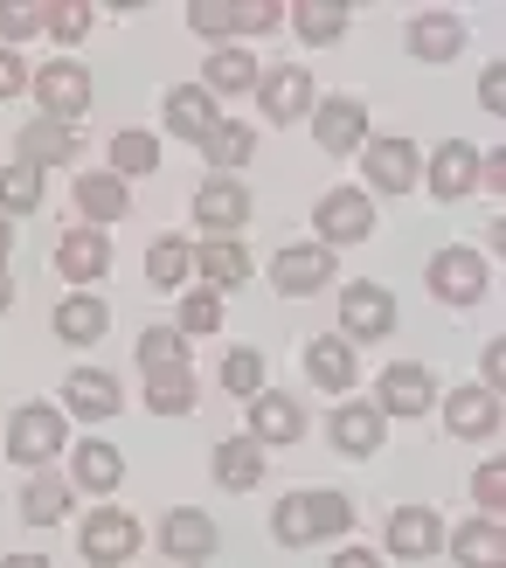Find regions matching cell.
<instances>
[{
    "instance_id": "obj_30",
    "label": "cell",
    "mask_w": 506,
    "mask_h": 568,
    "mask_svg": "<svg viewBox=\"0 0 506 568\" xmlns=\"http://www.w3.org/2000/svg\"><path fill=\"white\" fill-rule=\"evenodd\" d=\"M458 568H506V527L486 514V520H465L458 527V541H452Z\"/></svg>"
},
{
    "instance_id": "obj_42",
    "label": "cell",
    "mask_w": 506,
    "mask_h": 568,
    "mask_svg": "<svg viewBox=\"0 0 506 568\" xmlns=\"http://www.w3.org/2000/svg\"><path fill=\"white\" fill-rule=\"evenodd\" d=\"M36 28H49V0H0V36H8V49H21Z\"/></svg>"
},
{
    "instance_id": "obj_40",
    "label": "cell",
    "mask_w": 506,
    "mask_h": 568,
    "mask_svg": "<svg viewBox=\"0 0 506 568\" xmlns=\"http://www.w3.org/2000/svg\"><path fill=\"white\" fill-rule=\"evenodd\" d=\"M194 395H202V388H194V367H188V375H153L146 382V409L153 416H188Z\"/></svg>"
},
{
    "instance_id": "obj_3",
    "label": "cell",
    "mask_w": 506,
    "mask_h": 568,
    "mask_svg": "<svg viewBox=\"0 0 506 568\" xmlns=\"http://www.w3.org/2000/svg\"><path fill=\"white\" fill-rule=\"evenodd\" d=\"M63 437H70L63 409H49V403H21L14 423H8V458H14V465H49L55 450H63Z\"/></svg>"
},
{
    "instance_id": "obj_10",
    "label": "cell",
    "mask_w": 506,
    "mask_h": 568,
    "mask_svg": "<svg viewBox=\"0 0 506 568\" xmlns=\"http://www.w3.org/2000/svg\"><path fill=\"white\" fill-rule=\"evenodd\" d=\"M326 277H333V250H320V243H285L277 264H271L277 298H313Z\"/></svg>"
},
{
    "instance_id": "obj_49",
    "label": "cell",
    "mask_w": 506,
    "mask_h": 568,
    "mask_svg": "<svg viewBox=\"0 0 506 568\" xmlns=\"http://www.w3.org/2000/svg\"><path fill=\"white\" fill-rule=\"evenodd\" d=\"M326 568H382V561H375V555H368V548H341V555H333V561H326Z\"/></svg>"
},
{
    "instance_id": "obj_17",
    "label": "cell",
    "mask_w": 506,
    "mask_h": 568,
    "mask_svg": "<svg viewBox=\"0 0 506 568\" xmlns=\"http://www.w3.org/2000/svg\"><path fill=\"white\" fill-rule=\"evenodd\" d=\"M257 98H264V111H271L277 125H292V119L313 111V77H305L298 63H277V70L257 77Z\"/></svg>"
},
{
    "instance_id": "obj_11",
    "label": "cell",
    "mask_w": 506,
    "mask_h": 568,
    "mask_svg": "<svg viewBox=\"0 0 506 568\" xmlns=\"http://www.w3.org/2000/svg\"><path fill=\"white\" fill-rule=\"evenodd\" d=\"M382 430H388V416L375 403H341V409H333V423H326V437H333L341 458H375Z\"/></svg>"
},
{
    "instance_id": "obj_48",
    "label": "cell",
    "mask_w": 506,
    "mask_h": 568,
    "mask_svg": "<svg viewBox=\"0 0 506 568\" xmlns=\"http://www.w3.org/2000/svg\"><path fill=\"white\" fill-rule=\"evenodd\" d=\"M499 77H506L499 63H493L486 77H479V98H486V111H499V104H506V83H499Z\"/></svg>"
},
{
    "instance_id": "obj_6",
    "label": "cell",
    "mask_w": 506,
    "mask_h": 568,
    "mask_svg": "<svg viewBox=\"0 0 506 568\" xmlns=\"http://www.w3.org/2000/svg\"><path fill=\"white\" fill-rule=\"evenodd\" d=\"M396 333V298L382 284H347L341 292V339L361 347V339H388Z\"/></svg>"
},
{
    "instance_id": "obj_50",
    "label": "cell",
    "mask_w": 506,
    "mask_h": 568,
    "mask_svg": "<svg viewBox=\"0 0 506 568\" xmlns=\"http://www.w3.org/2000/svg\"><path fill=\"white\" fill-rule=\"evenodd\" d=\"M499 354H506V347L493 339V347H486V388H493V395H499Z\"/></svg>"
},
{
    "instance_id": "obj_19",
    "label": "cell",
    "mask_w": 506,
    "mask_h": 568,
    "mask_svg": "<svg viewBox=\"0 0 506 568\" xmlns=\"http://www.w3.org/2000/svg\"><path fill=\"white\" fill-rule=\"evenodd\" d=\"M472 187H479V153H472V139H444L437 160H431V194L437 202H465Z\"/></svg>"
},
{
    "instance_id": "obj_53",
    "label": "cell",
    "mask_w": 506,
    "mask_h": 568,
    "mask_svg": "<svg viewBox=\"0 0 506 568\" xmlns=\"http://www.w3.org/2000/svg\"><path fill=\"white\" fill-rule=\"evenodd\" d=\"M8 298H14V284H8V271H0V312H8Z\"/></svg>"
},
{
    "instance_id": "obj_35",
    "label": "cell",
    "mask_w": 506,
    "mask_h": 568,
    "mask_svg": "<svg viewBox=\"0 0 506 568\" xmlns=\"http://www.w3.org/2000/svg\"><path fill=\"white\" fill-rule=\"evenodd\" d=\"M202 153H209V166H215V174H236V166H250V153H257V132L222 119V125L202 139Z\"/></svg>"
},
{
    "instance_id": "obj_4",
    "label": "cell",
    "mask_w": 506,
    "mask_h": 568,
    "mask_svg": "<svg viewBox=\"0 0 506 568\" xmlns=\"http://www.w3.org/2000/svg\"><path fill=\"white\" fill-rule=\"evenodd\" d=\"M28 91L42 98V119H55V125H77L83 111H91V70L83 63H49V70H36L28 77Z\"/></svg>"
},
{
    "instance_id": "obj_25",
    "label": "cell",
    "mask_w": 506,
    "mask_h": 568,
    "mask_svg": "<svg viewBox=\"0 0 506 568\" xmlns=\"http://www.w3.org/2000/svg\"><path fill=\"white\" fill-rule=\"evenodd\" d=\"M215 98L202 91V83H181V91H166V132H181L188 146H202V139L215 132Z\"/></svg>"
},
{
    "instance_id": "obj_14",
    "label": "cell",
    "mask_w": 506,
    "mask_h": 568,
    "mask_svg": "<svg viewBox=\"0 0 506 568\" xmlns=\"http://www.w3.org/2000/svg\"><path fill=\"white\" fill-rule=\"evenodd\" d=\"M194 222H202L209 236H236L250 222V187H236L230 174H215L202 194H194Z\"/></svg>"
},
{
    "instance_id": "obj_43",
    "label": "cell",
    "mask_w": 506,
    "mask_h": 568,
    "mask_svg": "<svg viewBox=\"0 0 506 568\" xmlns=\"http://www.w3.org/2000/svg\"><path fill=\"white\" fill-rule=\"evenodd\" d=\"M215 326H222V292H209V284H202V292L181 298V326H174V333L202 339V333H215Z\"/></svg>"
},
{
    "instance_id": "obj_1",
    "label": "cell",
    "mask_w": 506,
    "mask_h": 568,
    "mask_svg": "<svg viewBox=\"0 0 506 568\" xmlns=\"http://www.w3.org/2000/svg\"><path fill=\"white\" fill-rule=\"evenodd\" d=\"M313 230H320V250H333V243H368V236H375V202H368V187H333V194H320Z\"/></svg>"
},
{
    "instance_id": "obj_22",
    "label": "cell",
    "mask_w": 506,
    "mask_h": 568,
    "mask_svg": "<svg viewBox=\"0 0 506 568\" xmlns=\"http://www.w3.org/2000/svg\"><path fill=\"white\" fill-rule=\"evenodd\" d=\"M305 375H313L320 388H333V395H347V388H354V375H361V354L347 347L341 333H320L313 347H305Z\"/></svg>"
},
{
    "instance_id": "obj_15",
    "label": "cell",
    "mask_w": 506,
    "mask_h": 568,
    "mask_svg": "<svg viewBox=\"0 0 506 568\" xmlns=\"http://www.w3.org/2000/svg\"><path fill=\"white\" fill-rule=\"evenodd\" d=\"M437 548H444V527H437L431 506H396L388 514V555L396 561H431Z\"/></svg>"
},
{
    "instance_id": "obj_24",
    "label": "cell",
    "mask_w": 506,
    "mask_h": 568,
    "mask_svg": "<svg viewBox=\"0 0 506 568\" xmlns=\"http://www.w3.org/2000/svg\"><path fill=\"white\" fill-rule=\"evenodd\" d=\"M194 271L209 277V292H236V284H250V250L236 236H209L194 243Z\"/></svg>"
},
{
    "instance_id": "obj_44",
    "label": "cell",
    "mask_w": 506,
    "mask_h": 568,
    "mask_svg": "<svg viewBox=\"0 0 506 568\" xmlns=\"http://www.w3.org/2000/svg\"><path fill=\"white\" fill-rule=\"evenodd\" d=\"M222 388H230V395H257L264 388V354L257 347H236L230 361H222Z\"/></svg>"
},
{
    "instance_id": "obj_51",
    "label": "cell",
    "mask_w": 506,
    "mask_h": 568,
    "mask_svg": "<svg viewBox=\"0 0 506 568\" xmlns=\"http://www.w3.org/2000/svg\"><path fill=\"white\" fill-rule=\"evenodd\" d=\"M8 257H14V230H8V215H0V271H8Z\"/></svg>"
},
{
    "instance_id": "obj_18",
    "label": "cell",
    "mask_w": 506,
    "mask_h": 568,
    "mask_svg": "<svg viewBox=\"0 0 506 568\" xmlns=\"http://www.w3.org/2000/svg\"><path fill=\"white\" fill-rule=\"evenodd\" d=\"M63 409H77L83 423H104V416L125 409V395H119L111 375H98V367H70L63 375Z\"/></svg>"
},
{
    "instance_id": "obj_29",
    "label": "cell",
    "mask_w": 506,
    "mask_h": 568,
    "mask_svg": "<svg viewBox=\"0 0 506 568\" xmlns=\"http://www.w3.org/2000/svg\"><path fill=\"white\" fill-rule=\"evenodd\" d=\"M257 478H264V444H250V437H222L215 444V486L250 493Z\"/></svg>"
},
{
    "instance_id": "obj_45",
    "label": "cell",
    "mask_w": 506,
    "mask_h": 568,
    "mask_svg": "<svg viewBox=\"0 0 506 568\" xmlns=\"http://www.w3.org/2000/svg\"><path fill=\"white\" fill-rule=\"evenodd\" d=\"M83 28H91V8H83V0H49V36L55 42H83Z\"/></svg>"
},
{
    "instance_id": "obj_9",
    "label": "cell",
    "mask_w": 506,
    "mask_h": 568,
    "mask_svg": "<svg viewBox=\"0 0 506 568\" xmlns=\"http://www.w3.org/2000/svg\"><path fill=\"white\" fill-rule=\"evenodd\" d=\"M361 166H368V187L382 194H409L424 181V160H416L409 139H361Z\"/></svg>"
},
{
    "instance_id": "obj_7",
    "label": "cell",
    "mask_w": 506,
    "mask_h": 568,
    "mask_svg": "<svg viewBox=\"0 0 506 568\" xmlns=\"http://www.w3.org/2000/svg\"><path fill=\"white\" fill-rule=\"evenodd\" d=\"M160 548H166V561H181V568H209L215 561V520L202 514V506H174V514L160 520Z\"/></svg>"
},
{
    "instance_id": "obj_12",
    "label": "cell",
    "mask_w": 506,
    "mask_h": 568,
    "mask_svg": "<svg viewBox=\"0 0 506 568\" xmlns=\"http://www.w3.org/2000/svg\"><path fill=\"white\" fill-rule=\"evenodd\" d=\"M305 437V409L277 388H257L250 395V444H298Z\"/></svg>"
},
{
    "instance_id": "obj_31",
    "label": "cell",
    "mask_w": 506,
    "mask_h": 568,
    "mask_svg": "<svg viewBox=\"0 0 506 568\" xmlns=\"http://www.w3.org/2000/svg\"><path fill=\"white\" fill-rule=\"evenodd\" d=\"M77 209L91 215V222H119L132 209V187L119 174H77Z\"/></svg>"
},
{
    "instance_id": "obj_37",
    "label": "cell",
    "mask_w": 506,
    "mask_h": 568,
    "mask_svg": "<svg viewBox=\"0 0 506 568\" xmlns=\"http://www.w3.org/2000/svg\"><path fill=\"white\" fill-rule=\"evenodd\" d=\"M285 21L298 28L305 42H341L347 8H341V0H298V8H285Z\"/></svg>"
},
{
    "instance_id": "obj_16",
    "label": "cell",
    "mask_w": 506,
    "mask_h": 568,
    "mask_svg": "<svg viewBox=\"0 0 506 568\" xmlns=\"http://www.w3.org/2000/svg\"><path fill=\"white\" fill-rule=\"evenodd\" d=\"M111 271V243L98 230H63L55 236V277H70V284H98Z\"/></svg>"
},
{
    "instance_id": "obj_47",
    "label": "cell",
    "mask_w": 506,
    "mask_h": 568,
    "mask_svg": "<svg viewBox=\"0 0 506 568\" xmlns=\"http://www.w3.org/2000/svg\"><path fill=\"white\" fill-rule=\"evenodd\" d=\"M28 77H36V70L21 63V49H0V98H21V83H28Z\"/></svg>"
},
{
    "instance_id": "obj_36",
    "label": "cell",
    "mask_w": 506,
    "mask_h": 568,
    "mask_svg": "<svg viewBox=\"0 0 506 568\" xmlns=\"http://www.w3.org/2000/svg\"><path fill=\"white\" fill-rule=\"evenodd\" d=\"M36 209H42V166L28 160L0 166V215H36Z\"/></svg>"
},
{
    "instance_id": "obj_20",
    "label": "cell",
    "mask_w": 506,
    "mask_h": 568,
    "mask_svg": "<svg viewBox=\"0 0 506 568\" xmlns=\"http://www.w3.org/2000/svg\"><path fill=\"white\" fill-rule=\"evenodd\" d=\"M465 36H472V28H465L458 14L431 8V14L409 21V55H416V63H452V55L465 49Z\"/></svg>"
},
{
    "instance_id": "obj_34",
    "label": "cell",
    "mask_w": 506,
    "mask_h": 568,
    "mask_svg": "<svg viewBox=\"0 0 506 568\" xmlns=\"http://www.w3.org/2000/svg\"><path fill=\"white\" fill-rule=\"evenodd\" d=\"M153 166H160V139L153 132H139V125H125V132H111V174H153Z\"/></svg>"
},
{
    "instance_id": "obj_32",
    "label": "cell",
    "mask_w": 506,
    "mask_h": 568,
    "mask_svg": "<svg viewBox=\"0 0 506 568\" xmlns=\"http://www.w3.org/2000/svg\"><path fill=\"white\" fill-rule=\"evenodd\" d=\"M125 478V458L111 444H77V471H70V493H111Z\"/></svg>"
},
{
    "instance_id": "obj_8",
    "label": "cell",
    "mask_w": 506,
    "mask_h": 568,
    "mask_svg": "<svg viewBox=\"0 0 506 568\" xmlns=\"http://www.w3.org/2000/svg\"><path fill=\"white\" fill-rule=\"evenodd\" d=\"M437 403V382H431V367L424 361H396V367H382V382H375V409L382 416H424Z\"/></svg>"
},
{
    "instance_id": "obj_2",
    "label": "cell",
    "mask_w": 506,
    "mask_h": 568,
    "mask_svg": "<svg viewBox=\"0 0 506 568\" xmlns=\"http://www.w3.org/2000/svg\"><path fill=\"white\" fill-rule=\"evenodd\" d=\"M486 292H493V271H486L479 250L452 243V250H437V257H431V298H444V305H479Z\"/></svg>"
},
{
    "instance_id": "obj_21",
    "label": "cell",
    "mask_w": 506,
    "mask_h": 568,
    "mask_svg": "<svg viewBox=\"0 0 506 568\" xmlns=\"http://www.w3.org/2000/svg\"><path fill=\"white\" fill-rule=\"evenodd\" d=\"M14 160L28 166H70L77 160V125H55V119H36L14 132Z\"/></svg>"
},
{
    "instance_id": "obj_52",
    "label": "cell",
    "mask_w": 506,
    "mask_h": 568,
    "mask_svg": "<svg viewBox=\"0 0 506 568\" xmlns=\"http://www.w3.org/2000/svg\"><path fill=\"white\" fill-rule=\"evenodd\" d=\"M0 568H49V561H42V555H8Z\"/></svg>"
},
{
    "instance_id": "obj_26",
    "label": "cell",
    "mask_w": 506,
    "mask_h": 568,
    "mask_svg": "<svg viewBox=\"0 0 506 568\" xmlns=\"http://www.w3.org/2000/svg\"><path fill=\"white\" fill-rule=\"evenodd\" d=\"M70 506H77V493H70V478H55V471H36V478L21 486V520H28V527L70 520Z\"/></svg>"
},
{
    "instance_id": "obj_23",
    "label": "cell",
    "mask_w": 506,
    "mask_h": 568,
    "mask_svg": "<svg viewBox=\"0 0 506 568\" xmlns=\"http://www.w3.org/2000/svg\"><path fill=\"white\" fill-rule=\"evenodd\" d=\"M444 430L458 444L465 437H499V395L493 388H458L452 403H444Z\"/></svg>"
},
{
    "instance_id": "obj_39",
    "label": "cell",
    "mask_w": 506,
    "mask_h": 568,
    "mask_svg": "<svg viewBox=\"0 0 506 568\" xmlns=\"http://www.w3.org/2000/svg\"><path fill=\"white\" fill-rule=\"evenodd\" d=\"M188 264H194V250H188L181 236H160V243L146 250V277L160 284V292H174V284H188Z\"/></svg>"
},
{
    "instance_id": "obj_46",
    "label": "cell",
    "mask_w": 506,
    "mask_h": 568,
    "mask_svg": "<svg viewBox=\"0 0 506 568\" xmlns=\"http://www.w3.org/2000/svg\"><path fill=\"white\" fill-rule=\"evenodd\" d=\"M472 493H479V506L499 520V506H506V471L499 465H479V478H472Z\"/></svg>"
},
{
    "instance_id": "obj_13",
    "label": "cell",
    "mask_w": 506,
    "mask_h": 568,
    "mask_svg": "<svg viewBox=\"0 0 506 568\" xmlns=\"http://www.w3.org/2000/svg\"><path fill=\"white\" fill-rule=\"evenodd\" d=\"M313 139L326 153H354L361 139H368V104L361 98H326V104H313Z\"/></svg>"
},
{
    "instance_id": "obj_5",
    "label": "cell",
    "mask_w": 506,
    "mask_h": 568,
    "mask_svg": "<svg viewBox=\"0 0 506 568\" xmlns=\"http://www.w3.org/2000/svg\"><path fill=\"white\" fill-rule=\"evenodd\" d=\"M77 548H83V561H91V568H119V561L139 555V520L119 514V506H98V514L77 527Z\"/></svg>"
},
{
    "instance_id": "obj_27",
    "label": "cell",
    "mask_w": 506,
    "mask_h": 568,
    "mask_svg": "<svg viewBox=\"0 0 506 568\" xmlns=\"http://www.w3.org/2000/svg\"><path fill=\"white\" fill-rule=\"evenodd\" d=\"M55 339H70V347H91V339H104V326H111V312H104V298H83V292H70L63 305H55Z\"/></svg>"
},
{
    "instance_id": "obj_38",
    "label": "cell",
    "mask_w": 506,
    "mask_h": 568,
    "mask_svg": "<svg viewBox=\"0 0 506 568\" xmlns=\"http://www.w3.org/2000/svg\"><path fill=\"white\" fill-rule=\"evenodd\" d=\"M271 534H277V548H313V499L285 493L271 506Z\"/></svg>"
},
{
    "instance_id": "obj_28",
    "label": "cell",
    "mask_w": 506,
    "mask_h": 568,
    "mask_svg": "<svg viewBox=\"0 0 506 568\" xmlns=\"http://www.w3.org/2000/svg\"><path fill=\"white\" fill-rule=\"evenodd\" d=\"M202 77H209V83H202L209 98H215V91H222V98H236V91H257L264 63H257V55H250V49H215L209 63H202Z\"/></svg>"
},
{
    "instance_id": "obj_41",
    "label": "cell",
    "mask_w": 506,
    "mask_h": 568,
    "mask_svg": "<svg viewBox=\"0 0 506 568\" xmlns=\"http://www.w3.org/2000/svg\"><path fill=\"white\" fill-rule=\"evenodd\" d=\"M194 36H243V0H188Z\"/></svg>"
},
{
    "instance_id": "obj_33",
    "label": "cell",
    "mask_w": 506,
    "mask_h": 568,
    "mask_svg": "<svg viewBox=\"0 0 506 568\" xmlns=\"http://www.w3.org/2000/svg\"><path fill=\"white\" fill-rule=\"evenodd\" d=\"M139 367H146V382L153 375H188V333L146 326V333H139Z\"/></svg>"
}]
</instances>
